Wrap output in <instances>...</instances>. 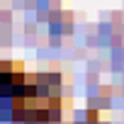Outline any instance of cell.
Masks as SVG:
<instances>
[{
    "label": "cell",
    "mask_w": 124,
    "mask_h": 124,
    "mask_svg": "<svg viewBox=\"0 0 124 124\" xmlns=\"http://www.w3.org/2000/svg\"><path fill=\"white\" fill-rule=\"evenodd\" d=\"M3 117L22 124H54L61 117V78L56 73L24 76L20 85L0 95Z\"/></svg>",
    "instance_id": "6da1fadb"
}]
</instances>
